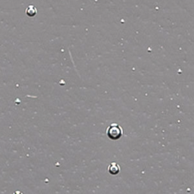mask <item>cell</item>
I'll use <instances>...</instances> for the list:
<instances>
[{"instance_id":"cell-1","label":"cell","mask_w":194,"mask_h":194,"mask_svg":"<svg viewBox=\"0 0 194 194\" xmlns=\"http://www.w3.org/2000/svg\"><path fill=\"white\" fill-rule=\"evenodd\" d=\"M106 134L109 139L112 140H118L122 138L124 135V130L122 127L116 123H112L108 127Z\"/></svg>"},{"instance_id":"cell-3","label":"cell","mask_w":194,"mask_h":194,"mask_svg":"<svg viewBox=\"0 0 194 194\" xmlns=\"http://www.w3.org/2000/svg\"><path fill=\"white\" fill-rule=\"evenodd\" d=\"M37 13V9L34 5H29L26 9V14L29 17H34Z\"/></svg>"},{"instance_id":"cell-2","label":"cell","mask_w":194,"mask_h":194,"mask_svg":"<svg viewBox=\"0 0 194 194\" xmlns=\"http://www.w3.org/2000/svg\"><path fill=\"white\" fill-rule=\"evenodd\" d=\"M121 167L116 162H111L108 166V172L111 175H116L120 172Z\"/></svg>"}]
</instances>
